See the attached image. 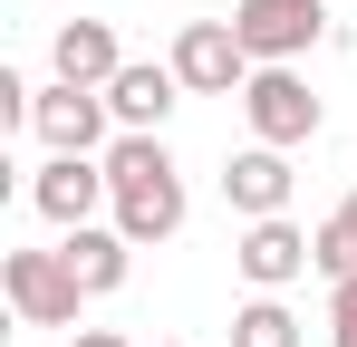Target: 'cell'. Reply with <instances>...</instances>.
Masks as SVG:
<instances>
[{"instance_id":"6da1fadb","label":"cell","mask_w":357,"mask_h":347,"mask_svg":"<svg viewBox=\"0 0 357 347\" xmlns=\"http://www.w3.org/2000/svg\"><path fill=\"white\" fill-rule=\"evenodd\" d=\"M107 203H116L126 241H174L183 231V174L155 135H116L107 145Z\"/></svg>"},{"instance_id":"7a4b0ae2","label":"cell","mask_w":357,"mask_h":347,"mask_svg":"<svg viewBox=\"0 0 357 347\" xmlns=\"http://www.w3.org/2000/svg\"><path fill=\"white\" fill-rule=\"evenodd\" d=\"M0 289H10V309L29 328H77V299H87L68 251H0Z\"/></svg>"},{"instance_id":"3957f363","label":"cell","mask_w":357,"mask_h":347,"mask_svg":"<svg viewBox=\"0 0 357 347\" xmlns=\"http://www.w3.org/2000/svg\"><path fill=\"white\" fill-rule=\"evenodd\" d=\"M251 68H261V58L241 49L232 20H183V29H174V77L193 87V97H241Z\"/></svg>"},{"instance_id":"277c9868","label":"cell","mask_w":357,"mask_h":347,"mask_svg":"<svg viewBox=\"0 0 357 347\" xmlns=\"http://www.w3.org/2000/svg\"><path fill=\"white\" fill-rule=\"evenodd\" d=\"M232 29H241V49L261 58V68H290L299 49L328 39V0H241Z\"/></svg>"},{"instance_id":"5b68a950","label":"cell","mask_w":357,"mask_h":347,"mask_svg":"<svg viewBox=\"0 0 357 347\" xmlns=\"http://www.w3.org/2000/svg\"><path fill=\"white\" fill-rule=\"evenodd\" d=\"M241 116H251V135H261V145H280V155L319 135V97L299 87L290 68H251V87H241Z\"/></svg>"},{"instance_id":"8992f818","label":"cell","mask_w":357,"mask_h":347,"mask_svg":"<svg viewBox=\"0 0 357 347\" xmlns=\"http://www.w3.org/2000/svg\"><path fill=\"white\" fill-rule=\"evenodd\" d=\"M39 135H49V155H97L107 145V125H116V107H107V87H49L39 97V116H29Z\"/></svg>"},{"instance_id":"52a82bcc","label":"cell","mask_w":357,"mask_h":347,"mask_svg":"<svg viewBox=\"0 0 357 347\" xmlns=\"http://www.w3.org/2000/svg\"><path fill=\"white\" fill-rule=\"evenodd\" d=\"M29 203H39L59 231H87V213L107 203V164H87V155H49V164L29 174Z\"/></svg>"},{"instance_id":"ba28073f","label":"cell","mask_w":357,"mask_h":347,"mask_svg":"<svg viewBox=\"0 0 357 347\" xmlns=\"http://www.w3.org/2000/svg\"><path fill=\"white\" fill-rule=\"evenodd\" d=\"M241 280H261V289H290L299 270H309V261H319V241H309V231L290 222V213H271V222H251L241 231Z\"/></svg>"},{"instance_id":"9c48e42d","label":"cell","mask_w":357,"mask_h":347,"mask_svg":"<svg viewBox=\"0 0 357 347\" xmlns=\"http://www.w3.org/2000/svg\"><path fill=\"white\" fill-rule=\"evenodd\" d=\"M174 58H165V68H145V58H126L116 77H107V107H116V125L126 135H155V125H165V116H174Z\"/></svg>"},{"instance_id":"30bf717a","label":"cell","mask_w":357,"mask_h":347,"mask_svg":"<svg viewBox=\"0 0 357 347\" xmlns=\"http://www.w3.org/2000/svg\"><path fill=\"white\" fill-rule=\"evenodd\" d=\"M222 193H232V213H251V222L290 213V155H280V145H251V155H232Z\"/></svg>"},{"instance_id":"8fae6325","label":"cell","mask_w":357,"mask_h":347,"mask_svg":"<svg viewBox=\"0 0 357 347\" xmlns=\"http://www.w3.org/2000/svg\"><path fill=\"white\" fill-rule=\"evenodd\" d=\"M116 68H126V49H116L107 20H68V29H59V77H68V87H107Z\"/></svg>"},{"instance_id":"7c38bea8","label":"cell","mask_w":357,"mask_h":347,"mask_svg":"<svg viewBox=\"0 0 357 347\" xmlns=\"http://www.w3.org/2000/svg\"><path fill=\"white\" fill-rule=\"evenodd\" d=\"M126 251H135V241H126V231H68V270H77V289H87V299H97V289H116L126 280Z\"/></svg>"},{"instance_id":"4fadbf2b","label":"cell","mask_w":357,"mask_h":347,"mask_svg":"<svg viewBox=\"0 0 357 347\" xmlns=\"http://www.w3.org/2000/svg\"><path fill=\"white\" fill-rule=\"evenodd\" d=\"M309 241H319V270H328V280H357V193L309 231Z\"/></svg>"},{"instance_id":"5bb4252c","label":"cell","mask_w":357,"mask_h":347,"mask_svg":"<svg viewBox=\"0 0 357 347\" xmlns=\"http://www.w3.org/2000/svg\"><path fill=\"white\" fill-rule=\"evenodd\" d=\"M232 347H299V318L280 309V299H251L232 318Z\"/></svg>"},{"instance_id":"9a60e30c","label":"cell","mask_w":357,"mask_h":347,"mask_svg":"<svg viewBox=\"0 0 357 347\" xmlns=\"http://www.w3.org/2000/svg\"><path fill=\"white\" fill-rule=\"evenodd\" d=\"M328 328H338V347H357V280H328Z\"/></svg>"},{"instance_id":"2e32d148","label":"cell","mask_w":357,"mask_h":347,"mask_svg":"<svg viewBox=\"0 0 357 347\" xmlns=\"http://www.w3.org/2000/svg\"><path fill=\"white\" fill-rule=\"evenodd\" d=\"M68 347H126V338H116V328H77Z\"/></svg>"}]
</instances>
